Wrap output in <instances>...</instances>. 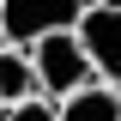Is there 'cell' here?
I'll return each instance as SVG.
<instances>
[{
	"label": "cell",
	"mask_w": 121,
	"mask_h": 121,
	"mask_svg": "<svg viewBox=\"0 0 121 121\" xmlns=\"http://www.w3.org/2000/svg\"><path fill=\"white\" fill-rule=\"evenodd\" d=\"M30 67H36V91H43L48 103H67V97H79V91L97 85V73H91V60H85V43H79V30L43 36V43L30 48Z\"/></svg>",
	"instance_id": "obj_1"
},
{
	"label": "cell",
	"mask_w": 121,
	"mask_h": 121,
	"mask_svg": "<svg viewBox=\"0 0 121 121\" xmlns=\"http://www.w3.org/2000/svg\"><path fill=\"white\" fill-rule=\"evenodd\" d=\"M0 121H60V109L48 103V97H30V103H18V109H0Z\"/></svg>",
	"instance_id": "obj_6"
},
{
	"label": "cell",
	"mask_w": 121,
	"mask_h": 121,
	"mask_svg": "<svg viewBox=\"0 0 121 121\" xmlns=\"http://www.w3.org/2000/svg\"><path fill=\"white\" fill-rule=\"evenodd\" d=\"M55 109H60V121H121V91L91 85V91H79V97H67Z\"/></svg>",
	"instance_id": "obj_5"
},
{
	"label": "cell",
	"mask_w": 121,
	"mask_h": 121,
	"mask_svg": "<svg viewBox=\"0 0 121 121\" xmlns=\"http://www.w3.org/2000/svg\"><path fill=\"white\" fill-rule=\"evenodd\" d=\"M30 97H43L30 55L24 48H0V109H18V103H30Z\"/></svg>",
	"instance_id": "obj_4"
},
{
	"label": "cell",
	"mask_w": 121,
	"mask_h": 121,
	"mask_svg": "<svg viewBox=\"0 0 121 121\" xmlns=\"http://www.w3.org/2000/svg\"><path fill=\"white\" fill-rule=\"evenodd\" d=\"M85 18V0H6L0 6V36L6 48H36L43 36H60V30H79Z\"/></svg>",
	"instance_id": "obj_2"
},
{
	"label": "cell",
	"mask_w": 121,
	"mask_h": 121,
	"mask_svg": "<svg viewBox=\"0 0 121 121\" xmlns=\"http://www.w3.org/2000/svg\"><path fill=\"white\" fill-rule=\"evenodd\" d=\"M0 48H6V36H0Z\"/></svg>",
	"instance_id": "obj_7"
},
{
	"label": "cell",
	"mask_w": 121,
	"mask_h": 121,
	"mask_svg": "<svg viewBox=\"0 0 121 121\" xmlns=\"http://www.w3.org/2000/svg\"><path fill=\"white\" fill-rule=\"evenodd\" d=\"M79 43H85V60L97 85L121 91V0H103V6H85L79 18Z\"/></svg>",
	"instance_id": "obj_3"
}]
</instances>
